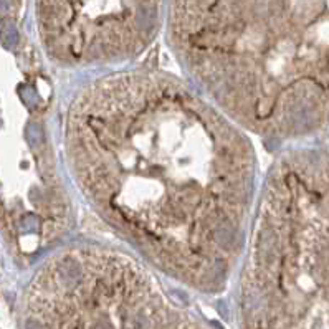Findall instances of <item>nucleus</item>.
I'll return each instance as SVG.
<instances>
[{
	"instance_id": "nucleus-2",
	"label": "nucleus",
	"mask_w": 329,
	"mask_h": 329,
	"mask_svg": "<svg viewBox=\"0 0 329 329\" xmlns=\"http://www.w3.org/2000/svg\"><path fill=\"white\" fill-rule=\"evenodd\" d=\"M322 4L176 2L167 37L200 93L242 129L298 137L326 118Z\"/></svg>"
},
{
	"instance_id": "nucleus-3",
	"label": "nucleus",
	"mask_w": 329,
	"mask_h": 329,
	"mask_svg": "<svg viewBox=\"0 0 329 329\" xmlns=\"http://www.w3.org/2000/svg\"><path fill=\"white\" fill-rule=\"evenodd\" d=\"M24 329H214L166 291L147 266L80 245L50 258L25 293Z\"/></svg>"
},
{
	"instance_id": "nucleus-4",
	"label": "nucleus",
	"mask_w": 329,
	"mask_h": 329,
	"mask_svg": "<svg viewBox=\"0 0 329 329\" xmlns=\"http://www.w3.org/2000/svg\"><path fill=\"white\" fill-rule=\"evenodd\" d=\"M157 2H42L38 29L48 55L66 66L126 61L159 33Z\"/></svg>"
},
{
	"instance_id": "nucleus-1",
	"label": "nucleus",
	"mask_w": 329,
	"mask_h": 329,
	"mask_svg": "<svg viewBox=\"0 0 329 329\" xmlns=\"http://www.w3.org/2000/svg\"><path fill=\"white\" fill-rule=\"evenodd\" d=\"M65 147L85 200L147 263L195 291H224L256 205L242 127L187 83L124 71L76 93Z\"/></svg>"
}]
</instances>
